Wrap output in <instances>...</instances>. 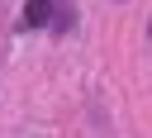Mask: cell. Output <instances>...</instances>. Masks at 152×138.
Returning <instances> with one entry per match:
<instances>
[{
    "label": "cell",
    "mask_w": 152,
    "mask_h": 138,
    "mask_svg": "<svg viewBox=\"0 0 152 138\" xmlns=\"http://www.w3.org/2000/svg\"><path fill=\"white\" fill-rule=\"evenodd\" d=\"M147 33H152V24H147Z\"/></svg>",
    "instance_id": "obj_2"
},
{
    "label": "cell",
    "mask_w": 152,
    "mask_h": 138,
    "mask_svg": "<svg viewBox=\"0 0 152 138\" xmlns=\"http://www.w3.org/2000/svg\"><path fill=\"white\" fill-rule=\"evenodd\" d=\"M24 24L43 29V24H48V0H28V5H24Z\"/></svg>",
    "instance_id": "obj_1"
}]
</instances>
